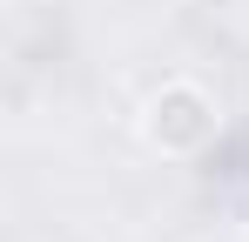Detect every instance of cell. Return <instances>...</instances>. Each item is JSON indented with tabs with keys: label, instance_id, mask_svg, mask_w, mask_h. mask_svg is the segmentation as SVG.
Here are the masks:
<instances>
[{
	"label": "cell",
	"instance_id": "1",
	"mask_svg": "<svg viewBox=\"0 0 249 242\" xmlns=\"http://www.w3.org/2000/svg\"><path fill=\"white\" fill-rule=\"evenodd\" d=\"M215 135H222V108L202 81H162L142 101V141L162 161H196Z\"/></svg>",
	"mask_w": 249,
	"mask_h": 242
}]
</instances>
